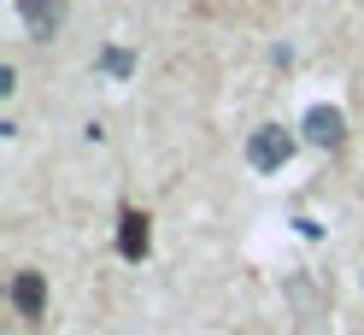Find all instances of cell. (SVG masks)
<instances>
[{
	"label": "cell",
	"instance_id": "obj_1",
	"mask_svg": "<svg viewBox=\"0 0 364 335\" xmlns=\"http://www.w3.org/2000/svg\"><path fill=\"white\" fill-rule=\"evenodd\" d=\"M294 129H282V124H264V129H253L247 136V165L253 171H282L288 159H294Z\"/></svg>",
	"mask_w": 364,
	"mask_h": 335
},
{
	"label": "cell",
	"instance_id": "obj_2",
	"mask_svg": "<svg viewBox=\"0 0 364 335\" xmlns=\"http://www.w3.org/2000/svg\"><path fill=\"white\" fill-rule=\"evenodd\" d=\"M18 18H24V30H30L36 41H48V36H59V24H65V0H18Z\"/></svg>",
	"mask_w": 364,
	"mask_h": 335
},
{
	"label": "cell",
	"instance_id": "obj_3",
	"mask_svg": "<svg viewBox=\"0 0 364 335\" xmlns=\"http://www.w3.org/2000/svg\"><path fill=\"white\" fill-rule=\"evenodd\" d=\"M300 129H306V142H311V147H341V142H347V118H341L335 106H311Z\"/></svg>",
	"mask_w": 364,
	"mask_h": 335
},
{
	"label": "cell",
	"instance_id": "obj_4",
	"mask_svg": "<svg viewBox=\"0 0 364 335\" xmlns=\"http://www.w3.org/2000/svg\"><path fill=\"white\" fill-rule=\"evenodd\" d=\"M147 248H153V230H147V218H141V212H124L118 253H124V259H147Z\"/></svg>",
	"mask_w": 364,
	"mask_h": 335
},
{
	"label": "cell",
	"instance_id": "obj_5",
	"mask_svg": "<svg viewBox=\"0 0 364 335\" xmlns=\"http://www.w3.org/2000/svg\"><path fill=\"white\" fill-rule=\"evenodd\" d=\"M12 306L24 312V318H41V306H48V288H41V277H36V271H24V277L12 282Z\"/></svg>",
	"mask_w": 364,
	"mask_h": 335
},
{
	"label": "cell",
	"instance_id": "obj_6",
	"mask_svg": "<svg viewBox=\"0 0 364 335\" xmlns=\"http://www.w3.org/2000/svg\"><path fill=\"white\" fill-rule=\"evenodd\" d=\"M100 71H106V77H118V83L135 77V53H129V48H100Z\"/></svg>",
	"mask_w": 364,
	"mask_h": 335
}]
</instances>
